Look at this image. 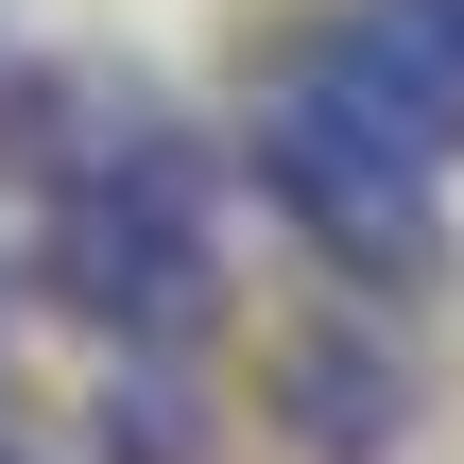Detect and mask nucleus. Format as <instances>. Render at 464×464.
Returning a JSON list of instances; mask_svg holds the SVG:
<instances>
[{
  "instance_id": "2",
  "label": "nucleus",
  "mask_w": 464,
  "mask_h": 464,
  "mask_svg": "<svg viewBox=\"0 0 464 464\" xmlns=\"http://www.w3.org/2000/svg\"><path fill=\"white\" fill-rule=\"evenodd\" d=\"M276 86L327 103V121H362V138L413 155V172H448V155H464V34H448V0H344Z\"/></svg>"
},
{
  "instance_id": "5",
  "label": "nucleus",
  "mask_w": 464,
  "mask_h": 464,
  "mask_svg": "<svg viewBox=\"0 0 464 464\" xmlns=\"http://www.w3.org/2000/svg\"><path fill=\"white\" fill-rule=\"evenodd\" d=\"M448 34H464V0H448Z\"/></svg>"
},
{
  "instance_id": "4",
  "label": "nucleus",
  "mask_w": 464,
  "mask_h": 464,
  "mask_svg": "<svg viewBox=\"0 0 464 464\" xmlns=\"http://www.w3.org/2000/svg\"><path fill=\"white\" fill-rule=\"evenodd\" d=\"M207 379L189 344H103V464H207Z\"/></svg>"
},
{
  "instance_id": "3",
  "label": "nucleus",
  "mask_w": 464,
  "mask_h": 464,
  "mask_svg": "<svg viewBox=\"0 0 464 464\" xmlns=\"http://www.w3.org/2000/svg\"><path fill=\"white\" fill-rule=\"evenodd\" d=\"M276 430L310 464H396L413 448V362H396V327H293V344H276Z\"/></svg>"
},
{
  "instance_id": "1",
  "label": "nucleus",
  "mask_w": 464,
  "mask_h": 464,
  "mask_svg": "<svg viewBox=\"0 0 464 464\" xmlns=\"http://www.w3.org/2000/svg\"><path fill=\"white\" fill-rule=\"evenodd\" d=\"M258 189L293 207V241L310 258H344V276H379V293H430L448 276V224H430V172L413 155H379L362 121H327V103H258Z\"/></svg>"
}]
</instances>
